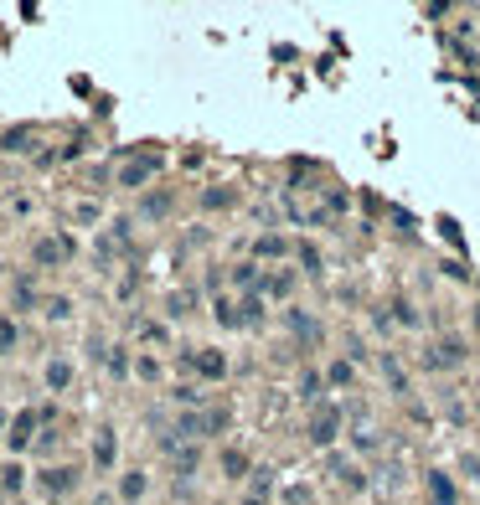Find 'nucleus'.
Masks as SVG:
<instances>
[{
    "mask_svg": "<svg viewBox=\"0 0 480 505\" xmlns=\"http://www.w3.org/2000/svg\"><path fill=\"white\" fill-rule=\"evenodd\" d=\"M336 407L331 402H320V412H315V418H310V438H315V444H331V438H336Z\"/></svg>",
    "mask_w": 480,
    "mask_h": 505,
    "instance_id": "obj_1",
    "label": "nucleus"
},
{
    "mask_svg": "<svg viewBox=\"0 0 480 505\" xmlns=\"http://www.w3.org/2000/svg\"><path fill=\"white\" fill-rule=\"evenodd\" d=\"M31 428H36V412H21V418L11 423V449H26L31 444Z\"/></svg>",
    "mask_w": 480,
    "mask_h": 505,
    "instance_id": "obj_2",
    "label": "nucleus"
},
{
    "mask_svg": "<svg viewBox=\"0 0 480 505\" xmlns=\"http://www.w3.org/2000/svg\"><path fill=\"white\" fill-rule=\"evenodd\" d=\"M114 449H119V444H114V428H103V433H98V444H93L98 469H108V464H114Z\"/></svg>",
    "mask_w": 480,
    "mask_h": 505,
    "instance_id": "obj_3",
    "label": "nucleus"
},
{
    "mask_svg": "<svg viewBox=\"0 0 480 505\" xmlns=\"http://www.w3.org/2000/svg\"><path fill=\"white\" fill-rule=\"evenodd\" d=\"M68 253H73V243H52V237H47V243H36V263H62Z\"/></svg>",
    "mask_w": 480,
    "mask_h": 505,
    "instance_id": "obj_4",
    "label": "nucleus"
},
{
    "mask_svg": "<svg viewBox=\"0 0 480 505\" xmlns=\"http://www.w3.org/2000/svg\"><path fill=\"white\" fill-rule=\"evenodd\" d=\"M41 485H47V495L73 490V469H47V474H41Z\"/></svg>",
    "mask_w": 480,
    "mask_h": 505,
    "instance_id": "obj_5",
    "label": "nucleus"
},
{
    "mask_svg": "<svg viewBox=\"0 0 480 505\" xmlns=\"http://www.w3.org/2000/svg\"><path fill=\"white\" fill-rule=\"evenodd\" d=\"M150 170H155V160H135V165L119 170V181H124V186H140V181H150Z\"/></svg>",
    "mask_w": 480,
    "mask_h": 505,
    "instance_id": "obj_6",
    "label": "nucleus"
},
{
    "mask_svg": "<svg viewBox=\"0 0 480 505\" xmlns=\"http://www.w3.org/2000/svg\"><path fill=\"white\" fill-rule=\"evenodd\" d=\"M196 371H202V377H223V371H228V361L217 356V350H202V356H196Z\"/></svg>",
    "mask_w": 480,
    "mask_h": 505,
    "instance_id": "obj_7",
    "label": "nucleus"
},
{
    "mask_svg": "<svg viewBox=\"0 0 480 505\" xmlns=\"http://www.w3.org/2000/svg\"><path fill=\"white\" fill-rule=\"evenodd\" d=\"M460 356H465V350H460V340H444V350H434V356H429V366H454Z\"/></svg>",
    "mask_w": 480,
    "mask_h": 505,
    "instance_id": "obj_8",
    "label": "nucleus"
},
{
    "mask_svg": "<svg viewBox=\"0 0 480 505\" xmlns=\"http://www.w3.org/2000/svg\"><path fill=\"white\" fill-rule=\"evenodd\" d=\"M68 382H73V366H68V361H52V366H47V387L57 392V387H68Z\"/></svg>",
    "mask_w": 480,
    "mask_h": 505,
    "instance_id": "obj_9",
    "label": "nucleus"
},
{
    "mask_svg": "<svg viewBox=\"0 0 480 505\" xmlns=\"http://www.w3.org/2000/svg\"><path fill=\"white\" fill-rule=\"evenodd\" d=\"M429 490H434V500H439V505H454V490H449V474H434V479H429Z\"/></svg>",
    "mask_w": 480,
    "mask_h": 505,
    "instance_id": "obj_10",
    "label": "nucleus"
},
{
    "mask_svg": "<svg viewBox=\"0 0 480 505\" xmlns=\"http://www.w3.org/2000/svg\"><path fill=\"white\" fill-rule=\"evenodd\" d=\"M6 150H31V129H11V135H6Z\"/></svg>",
    "mask_w": 480,
    "mask_h": 505,
    "instance_id": "obj_11",
    "label": "nucleus"
},
{
    "mask_svg": "<svg viewBox=\"0 0 480 505\" xmlns=\"http://www.w3.org/2000/svg\"><path fill=\"white\" fill-rule=\"evenodd\" d=\"M223 469H228V474H243V469H248V459L228 449V454H223Z\"/></svg>",
    "mask_w": 480,
    "mask_h": 505,
    "instance_id": "obj_12",
    "label": "nucleus"
},
{
    "mask_svg": "<svg viewBox=\"0 0 480 505\" xmlns=\"http://www.w3.org/2000/svg\"><path fill=\"white\" fill-rule=\"evenodd\" d=\"M145 495V474H129L124 479V500H140Z\"/></svg>",
    "mask_w": 480,
    "mask_h": 505,
    "instance_id": "obj_13",
    "label": "nucleus"
},
{
    "mask_svg": "<svg viewBox=\"0 0 480 505\" xmlns=\"http://www.w3.org/2000/svg\"><path fill=\"white\" fill-rule=\"evenodd\" d=\"M47 315H52V320H68V315H73V304H68V299H52V304H47Z\"/></svg>",
    "mask_w": 480,
    "mask_h": 505,
    "instance_id": "obj_14",
    "label": "nucleus"
},
{
    "mask_svg": "<svg viewBox=\"0 0 480 505\" xmlns=\"http://www.w3.org/2000/svg\"><path fill=\"white\" fill-rule=\"evenodd\" d=\"M11 340H16V325H0V350H11Z\"/></svg>",
    "mask_w": 480,
    "mask_h": 505,
    "instance_id": "obj_15",
    "label": "nucleus"
}]
</instances>
